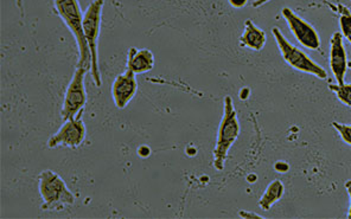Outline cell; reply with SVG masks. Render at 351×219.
Instances as JSON below:
<instances>
[{"instance_id":"cell-1","label":"cell","mask_w":351,"mask_h":219,"mask_svg":"<svg viewBox=\"0 0 351 219\" xmlns=\"http://www.w3.org/2000/svg\"><path fill=\"white\" fill-rule=\"evenodd\" d=\"M53 8L62 22L64 23L79 49V62L77 66L92 68V55L88 48L87 40L84 37V14L80 6L79 0H53Z\"/></svg>"},{"instance_id":"cell-2","label":"cell","mask_w":351,"mask_h":219,"mask_svg":"<svg viewBox=\"0 0 351 219\" xmlns=\"http://www.w3.org/2000/svg\"><path fill=\"white\" fill-rule=\"evenodd\" d=\"M240 123L237 118V110L234 107V101L232 97H224L223 100V115L217 129V138H216V145L213 152L214 162L213 165L217 171H223L226 160L228 158V153L232 146L240 136Z\"/></svg>"},{"instance_id":"cell-3","label":"cell","mask_w":351,"mask_h":219,"mask_svg":"<svg viewBox=\"0 0 351 219\" xmlns=\"http://www.w3.org/2000/svg\"><path fill=\"white\" fill-rule=\"evenodd\" d=\"M38 192L42 198V210L62 211L74 205L76 197L61 175L53 170H44L38 175Z\"/></svg>"},{"instance_id":"cell-4","label":"cell","mask_w":351,"mask_h":219,"mask_svg":"<svg viewBox=\"0 0 351 219\" xmlns=\"http://www.w3.org/2000/svg\"><path fill=\"white\" fill-rule=\"evenodd\" d=\"M105 8V0H93L88 5L87 10L84 12V32L88 48L92 55V74L93 82L97 87H101V71L99 66V38L101 34L102 14Z\"/></svg>"},{"instance_id":"cell-5","label":"cell","mask_w":351,"mask_h":219,"mask_svg":"<svg viewBox=\"0 0 351 219\" xmlns=\"http://www.w3.org/2000/svg\"><path fill=\"white\" fill-rule=\"evenodd\" d=\"M272 35L277 42L281 56L289 66H292L295 70L302 71L304 74L313 75L321 79H328V73L324 68L286 40L285 36L282 35L279 27H273Z\"/></svg>"},{"instance_id":"cell-6","label":"cell","mask_w":351,"mask_h":219,"mask_svg":"<svg viewBox=\"0 0 351 219\" xmlns=\"http://www.w3.org/2000/svg\"><path fill=\"white\" fill-rule=\"evenodd\" d=\"M88 71H90V69L84 66H76L75 69L71 82L66 87L62 105L61 118L63 121L76 118L81 112H84L88 101L86 89V75Z\"/></svg>"},{"instance_id":"cell-7","label":"cell","mask_w":351,"mask_h":219,"mask_svg":"<svg viewBox=\"0 0 351 219\" xmlns=\"http://www.w3.org/2000/svg\"><path fill=\"white\" fill-rule=\"evenodd\" d=\"M84 113L81 112L76 118L63 121L61 128L55 134L49 138V149L66 147V149H79L84 144L87 136V128L84 123Z\"/></svg>"},{"instance_id":"cell-8","label":"cell","mask_w":351,"mask_h":219,"mask_svg":"<svg viewBox=\"0 0 351 219\" xmlns=\"http://www.w3.org/2000/svg\"><path fill=\"white\" fill-rule=\"evenodd\" d=\"M281 14L289 24L294 38L298 40L304 48L310 49V50H318L321 48L319 35L310 23L304 21L303 18L299 17L298 14H294L293 11L289 8H284Z\"/></svg>"},{"instance_id":"cell-9","label":"cell","mask_w":351,"mask_h":219,"mask_svg":"<svg viewBox=\"0 0 351 219\" xmlns=\"http://www.w3.org/2000/svg\"><path fill=\"white\" fill-rule=\"evenodd\" d=\"M136 92L138 81L136 74L130 69L119 74L112 84V99L115 107L119 110H125L136 96Z\"/></svg>"},{"instance_id":"cell-10","label":"cell","mask_w":351,"mask_h":219,"mask_svg":"<svg viewBox=\"0 0 351 219\" xmlns=\"http://www.w3.org/2000/svg\"><path fill=\"white\" fill-rule=\"evenodd\" d=\"M330 68L338 84L344 83L347 73V53L343 45L342 32H335L330 40Z\"/></svg>"},{"instance_id":"cell-11","label":"cell","mask_w":351,"mask_h":219,"mask_svg":"<svg viewBox=\"0 0 351 219\" xmlns=\"http://www.w3.org/2000/svg\"><path fill=\"white\" fill-rule=\"evenodd\" d=\"M154 68V55L149 49H138L131 47L128 49L126 69L136 75L146 74Z\"/></svg>"},{"instance_id":"cell-12","label":"cell","mask_w":351,"mask_h":219,"mask_svg":"<svg viewBox=\"0 0 351 219\" xmlns=\"http://www.w3.org/2000/svg\"><path fill=\"white\" fill-rule=\"evenodd\" d=\"M267 42L266 32L255 25L252 19H247L245 22V30L240 37L239 45L241 48L250 49L253 51H261L265 44Z\"/></svg>"},{"instance_id":"cell-13","label":"cell","mask_w":351,"mask_h":219,"mask_svg":"<svg viewBox=\"0 0 351 219\" xmlns=\"http://www.w3.org/2000/svg\"><path fill=\"white\" fill-rule=\"evenodd\" d=\"M284 192H285V186L280 180H273L260 198V207L265 211L271 210L272 206L280 201L281 197L284 196Z\"/></svg>"},{"instance_id":"cell-14","label":"cell","mask_w":351,"mask_h":219,"mask_svg":"<svg viewBox=\"0 0 351 219\" xmlns=\"http://www.w3.org/2000/svg\"><path fill=\"white\" fill-rule=\"evenodd\" d=\"M341 9V17H339V25L342 30V35L344 38L351 43V14L350 11L346 6H339Z\"/></svg>"},{"instance_id":"cell-15","label":"cell","mask_w":351,"mask_h":219,"mask_svg":"<svg viewBox=\"0 0 351 219\" xmlns=\"http://www.w3.org/2000/svg\"><path fill=\"white\" fill-rule=\"evenodd\" d=\"M330 90L336 92L338 100L342 101L344 105H350L351 107V84H330Z\"/></svg>"},{"instance_id":"cell-16","label":"cell","mask_w":351,"mask_h":219,"mask_svg":"<svg viewBox=\"0 0 351 219\" xmlns=\"http://www.w3.org/2000/svg\"><path fill=\"white\" fill-rule=\"evenodd\" d=\"M332 126L337 129L343 141L348 144V145H351V126L338 123H332Z\"/></svg>"},{"instance_id":"cell-17","label":"cell","mask_w":351,"mask_h":219,"mask_svg":"<svg viewBox=\"0 0 351 219\" xmlns=\"http://www.w3.org/2000/svg\"><path fill=\"white\" fill-rule=\"evenodd\" d=\"M229 4L233 6L234 9L241 10L248 4V0H228Z\"/></svg>"},{"instance_id":"cell-18","label":"cell","mask_w":351,"mask_h":219,"mask_svg":"<svg viewBox=\"0 0 351 219\" xmlns=\"http://www.w3.org/2000/svg\"><path fill=\"white\" fill-rule=\"evenodd\" d=\"M239 216H240L241 218H263V216L258 215V214H255V212H250V211H240Z\"/></svg>"},{"instance_id":"cell-19","label":"cell","mask_w":351,"mask_h":219,"mask_svg":"<svg viewBox=\"0 0 351 219\" xmlns=\"http://www.w3.org/2000/svg\"><path fill=\"white\" fill-rule=\"evenodd\" d=\"M346 189H347L348 194H349V199H350V206H349V212H348V218H351V180H348L346 183Z\"/></svg>"},{"instance_id":"cell-20","label":"cell","mask_w":351,"mask_h":219,"mask_svg":"<svg viewBox=\"0 0 351 219\" xmlns=\"http://www.w3.org/2000/svg\"><path fill=\"white\" fill-rule=\"evenodd\" d=\"M268 1H271V0H254L252 3V6H253V9H259V8H261L263 5L266 4Z\"/></svg>"},{"instance_id":"cell-21","label":"cell","mask_w":351,"mask_h":219,"mask_svg":"<svg viewBox=\"0 0 351 219\" xmlns=\"http://www.w3.org/2000/svg\"><path fill=\"white\" fill-rule=\"evenodd\" d=\"M348 68H351V62H348Z\"/></svg>"}]
</instances>
